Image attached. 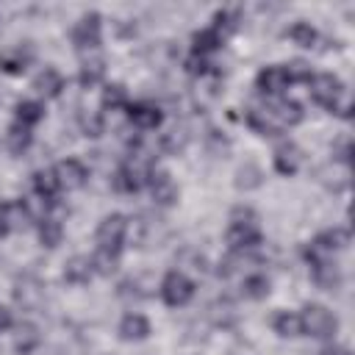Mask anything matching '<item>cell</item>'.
<instances>
[{"mask_svg": "<svg viewBox=\"0 0 355 355\" xmlns=\"http://www.w3.org/2000/svg\"><path fill=\"white\" fill-rule=\"evenodd\" d=\"M44 119V103L42 100H19L14 105V122L25 125V128H36Z\"/></svg>", "mask_w": 355, "mask_h": 355, "instance_id": "cb8c5ba5", "label": "cell"}, {"mask_svg": "<svg viewBox=\"0 0 355 355\" xmlns=\"http://www.w3.org/2000/svg\"><path fill=\"white\" fill-rule=\"evenodd\" d=\"M150 164H141L139 158H128L125 164H119V169L114 172L111 183L119 194H139L144 186H147V178H150Z\"/></svg>", "mask_w": 355, "mask_h": 355, "instance_id": "30bf717a", "label": "cell"}, {"mask_svg": "<svg viewBox=\"0 0 355 355\" xmlns=\"http://www.w3.org/2000/svg\"><path fill=\"white\" fill-rule=\"evenodd\" d=\"M211 28L227 39V36L239 28V17H236V11H227V8L216 11V14H214V19H211Z\"/></svg>", "mask_w": 355, "mask_h": 355, "instance_id": "d6a6232c", "label": "cell"}, {"mask_svg": "<svg viewBox=\"0 0 355 355\" xmlns=\"http://www.w3.org/2000/svg\"><path fill=\"white\" fill-rule=\"evenodd\" d=\"M272 166H275V172L283 175V178L297 175L300 166H302V150H300L294 141H280V144L275 147V153H272Z\"/></svg>", "mask_w": 355, "mask_h": 355, "instance_id": "9a60e30c", "label": "cell"}, {"mask_svg": "<svg viewBox=\"0 0 355 355\" xmlns=\"http://www.w3.org/2000/svg\"><path fill=\"white\" fill-rule=\"evenodd\" d=\"M308 92L313 97V103H319L322 108H327L330 114L349 119L352 116V103H349V86L333 75V72H313L308 78Z\"/></svg>", "mask_w": 355, "mask_h": 355, "instance_id": "6da1fadb", "label": "cell"}, {"mask_svg": "<svg viewBox=\"0 0 355 355\" xmlns=\"http://www.w3.org/2000/svg\"><path fill=\"white\" fill-rule=\"evenodd\" d=\"M61 239H64V225L53 216H42L39 219V244L53 250V247L61 244Z\"/></svg>", "mask_w": 355, "mask_h": 355, "instance_id": "f1b7e54d", "label": "cell"}, {"mask_svg": "<svg viewBox=\"0 0 355 355\" xmlns=\"http://www.w3.org/2000/svg\"><path fill=\"white\" fill-rule=\"evenodd\" d=\"M128 103H130V97H128V89L122 83H105L103 86V97H100L103 111H125Z\"/></svg>", "mask_w": 355, "mask_h": 355, "instance_id": "4316f807", "label": "cell"}, {"mask_svg": "<svg viewBox=\"0 0 355 355\" xmlns=\"http://www.w3.org/2000/svg\"><path fill=\"white\" fill-rule=\"evenodd\" d=\"M349 247V230L347 227H327L322 233H316L305 250H302V258L305 263H322V261H333L338 252H344Z\"/></svg>", "mask_w": 355, "mask_h": 355, "instance_id": "277c9868", "label": "cell"}, {"mask_svg": "<svg viewBox=\"0 0 355 355\" xmlns=\"http://www.w3.org/2000/svg\"><path fill=\"white\" fill-rule=\"evenodd\" d=\"M119 258H122V252L94 250V255H92V266H94V275H100V277H108V275H114V272H116V266H119Z\"/></svg>", "mask_w": 355, "mask_h": 355, "instance_id": "4dcf8cb0", "label": "cell"}, {"mask_svg": "<svg viewBox=\"0 0 355 355\" xmlns=\"http://www.w3.org/2000/svg\"><path fill=\"white\" fill-rule=\"evenodd\" d=\"M33 222V211L25 200H8L0 202V239L17 230H25Z\"/></svg>", "mask_w": 355, "mask_h": 355, "instance_id": "7c38bea8", "label": "cell"}, {"mask_svg": "<svg viewBox=\"0 0 355 355\" xmlns=\"http://www.w3.org/2000/svg\"><path fill=\"white\" fill-rule=\"evenodd\" d=\"M300 322H302V336H311L319 341H333L338 333V316L319 302H305L300 311Z\"/></svg>", "mask_w": 355, "mask_h": 355, "instance_id": "5b68a950", "label": "cell"}, {"mask_svg": "<svg viewBox=\"0 0 355 355\" xmlns=\"http://www.w3.org/2000/svg\"><path fill=\"white\" fill-rule=\"evenodd\" d=\"M319 355H349V349L341 347V344H327V347L319 349Z\"/></svg>", "mask_w": 355, "mask_h": 355, "instance_id": "ab89813d", "label": "cell"}, {"mask_svg": "<svg viewBox=\"0 0 355 355\" xmlns=\"http://www.w3.org/2000/svg\"><path fill=\"white\" fill-rule=\"evenodd\" d=\"M105 80V58L100 53H89L78 67V83L83 89H94Z\"/></svg>", "mask_w": 355, "mask_h": 355, "instance_id": "e0dca14e", "label": "cell"}, {"mask_svg": "<svg viewBox=\"0 0 355 355\" xmlns=\"http://www.w3.org/2000/svg\"><path fill=\"white\" fill-rule=\"evenodd\" d=\"M69 42L78 53H97L103 44V17L97 11H86L69 31Z\"/></svg>", "mask_w": 355, "mask_h": 355, "instance_id": "8992f818", "label": "cell"}, {"mask_svg": "<svg viewBox=\"0 0 355 355\" xmlns=\"http://www.w3.org/2000/svg\"><path fill=\"white\" fill-rule=\"evenodd\" d=\"M80 125H83V133L86 136H100L103 133V114H89V116H80Z\"/></svg>", "mask_w": 355, "mask_h": 355, "instance_id": "8d00e7d4", "label": "cell"}, {"mask_svg": "<svg viewBox=\"0 0 355 355\" xmlns=\"http://www.w3.org/2000/svg\"><path fill=\"white\" fill-rule=\"evenodd\" d=\"M269 291H272V280L266 277V275H261V272H252V275H244V280H241V294L247 297V300H266L269 297Z\"/></svg>", "mask_w": 355, "mask_h": 355, "instance_id": "484cf974", "label": "cell"}, {"mask_svg": "<svg viewBox=\"0 0 355 355\" xmlns=\"http://www.w3.org/2000/svg\"><path fill=\"white\" fill-rule=\"evenodd\" d=\"M194 291H197L194 280L189 275H183L180 269H169L164 275L161 286H158V294H161V300H164L166 308H183V305H189L194 300Z\"/></svg>", "mask_w": 355, "mask_h": 355, "instance_id": "52a82bcc", "label": "cell"}, {"mask_svg": "<svg viewBox=\"0 0 355 355\" xmlns=\"http://www.w3.org/2000/svg\"><path fill=\"white\" fill-rule=\"evenodd\" d=\"M11 327H14V316H11L8 308L0 305V333H6V330H11Z\"/></svg>", "mask_w": 355, "mask_h": 355, "instance_id": "f35d334b", "label": "cell"}, {"mask_svg": "<svg viewBox=\"0 0 355 355\" xmlns=\"http://www.w3.org/2000/svg\"><path fill=\"white\" fill-rule=\"evenodd\" d=\"M94 277V266H92V255H72L64 263V280L69 286H86Z\"/></svg>", "mask_w": 355, "mask_h": 355, "instance_id": "44dd1931", "label": "cell"}, {"mask_svg": "<svg viewBox=\"0 0 355 355\" xmlns=\"http://www.w3.org/2000/svg\"><path fill=\"white\" fill-rule=\"evenodd\" d=\"M330 153H333V161H341V164L347 166L349 158H352V139H349V136H338V139L333 141Z\"/></svg>", "mask_w": 355, "mask_h": 355, "instance_id": "e575fe53", "label": "cell"}, {"mask_svg": "<svg viewBox=\"0 0 355 355\" xmlns=\"http://www.w3.org/2000/svg\"><path fill=\"white\" fill-rule=\"evenodd\" d=\"M272 330L280 338H300L302 336V322H300V311H277L272 316Z\"/></svg>", "mask_w": 355, "mask_h": 355, "instance_id": "603a6c76", "label": "cell"}, {"mask_svg": "<svg viewBox=\"0 0 355 355\" xmlns=\"http://www.w3.org/2000/svg\"><path fill=\"white\" fill-rule=\"evenodd\" d=\"M258 111H261V116H263L277 133H283L286 128H294V125H300V122L305 119L302 105L294 103V100H286V97H277V100L266 103V105L258 108Z\"/></svg>", "mask_w": 355, "mask_h": 355, "instance_id": "9c48e42d", "label": "cell"}, {"mask_svg": "<svg viewBox=\"0 0 355 355\" xmlns=\"http://www.w3.org/2000/svg\"><path fill=\"white\" fill-rule=\"evenodd\" d=\"M286 36L297 44V47H305V50H311V47H316V39H319V33H316V28L311 25V22H294L288 31H286Z\"/></svg>", "mask_w": 355, "mask_h": 355, "instance_id": "f546056e", "label": "cell"}, {"mask_svg": "<svg viewBox=\"0 0 355 355\" xmlns=\"http://www.w3.org/2000/svg\"><path fill=\"white\" fill-rule=\"evenodd\" d=\"M311 67H305L302 61H294V64H269L263 67L258 75H255V89L261 94H266L269 100H277L288 92V86L294 83H308L311 78Z\"/></svg>", "mask_w": 355, "mask_h": 355, "instance_id": "7a4b0ae2", "label": "cell"}, {"mask_svg": "<svg viewBox=\"0 0 355 355\" xmlns=\"http://www.w3.org/2000/svg\"><path fill=\"white\" fill-rule=\"evenodd\" d=\"M225 241L230 247V252H247V250H255L261 241H263V233H261V225H258V214L247 205H239L233 208L230 214V225L225 230Z\"/></svg>", "mask_w": 355, "mask_h": 355, "instance_id": "3957f363", "label": "cell"}, {"mask_svg": "<svg viewBox=\"0 0 355 355\" xmlns=\"http://www.w3.org/2000/svg\"><path fill=\"white\" fill-rule=\"evenodd\" d=\"M31 186H33L36 200H42L44 205H55V200L61 194V186H58L53 169H36L33 178H31Z\"/></svg>", "mask_w": 355, "mask_h": 355, "instance_id": "ac0fdd59", "label": "cell"}, {"mask_svg": "<svg viewBox=\"0 0 355 355\" xmlns=\"http://www.w3.org/2000/svg\"><path fill=\"white\" fill-rule=\"evenodd\" d=\"M147 189H150L153 202L161 205V208H172L180 200V186L172 178V172H166V169H155L153 166L150 169V178H147Z\"/></svg>", "mask_w": 355, "mask_h": 355, "instance_id": "8fae6325", "label": "cell"}, {"mask_svg": "<svg viewBox=\"0 0 355 355\" xmlns=\"http://www.w3.org/2000/svg\"><path fill=\"white\" fill-rule=\"evenodd\" d=\"M116 333H119V338H122V341L139 344V341L150 338V333H153V324H150V319H147L144 313H139V311H128V313L119 319V324H116Z\"/></svg>", "mask_w": 355, "mask_h": 355, "instance_id": "2e32d148", "label": "cell"}, {"mask_svg": "<svg viewBox=\"0 0 355 355\" xmlns=\"http://www.w3.org/2000/svg\"><path fill=\"white\" fill-rule=\"evenodd\" d=\"M125 114H128L130 125L139 128V130H155L164 122V111L155 103H147V100H139V103L130 100L128 108H125Z\"/></svg>", "mask_w": 355, "mask_h": 355, "instance_id": "5bb4252c", "label": "cell"}, {"mask_svg": "<svg viewBox=\"0 0 355 355\" xmlns=\"http://www.w3.org/2000/svg\"><path fill=\"white\" fill-rule=\"evenodd\" d=\"M263 180H261V169L255 166V164H244L239 172H236V186L239 189H258Z\"/></svg>", "mask_w": 355, "mask_h": 355, "instance_id": "836d02e7", "label": "cell"}, {"mask_svg": "<svg viewBox=\"0 0 355 355\" xmlns=\"http://www.w3.org/2000/svg\"><path fill=\"white\" fill-rule=\"evenodd\" d=\"M125 239H128V216L125 214H108V216L100 219V225L94 230L97 250L122 252L125 250Z\"/></svg>", "mask_w": 355, "mask_h": 355, "instance_id": "ba28073f", "label": "cell"}, {"mask_svg": "<svg viewBox=\"0 0 355 355\" xmlns=\"http://www.w3.org/2000/svg\"><path fill=\"white\" fill-rule=\"evenodd\" d=\"M186 141H189L186 130H169V133H164V139H161V147H164L166 153H180V150L186 147Z\"/></svg>", "mask_w": 355, "mask_h": 355, "instance_id": "d590c367", "label": "cell"}, {"mask_svg": "<svg viewBox=\"0 0 355 355\" xmlns=\"http://www.w3.org/2000/svg\"><path fill=\"white\" fill-rule=\"evenodd\" d=\"M308 269H311V277H313V283H316L319 288L333 291V288H338V286H341V272H338V266H336L333 261L311 263Z\"/></svg>", "mask_w": 355, "mask_h": 355, "instance_id": "d4e9b609", "label": "cell"}, {"mask_svg": "<svg viewBox=\"0 0 355 355\" xmlns=\"http://www.w3.org/2000/svg\"><path fill=\"white\" fill-rule=\"evenodd\" d=\"M208 67H214V64H208V58H202V55H189V61H186V72L189 75H208Z\"/></svg>", "mask_w": 355, "mask_h": 355, "instance_id": "74e56055", "label": "cell"}, {"mask_svg": "<svg viewBox=\"0 0 355 355\" xmlns=\"http://www.w3.org/2000/svg\"><path fill=\"white\" fill-rule=\"evenodd\" d=\"M33 92H36L39 97H44V100L61 97V92H64V75H61L55 67H44V69L33 78Z\"/></svg>", "mask_w": 355, "mask_h": 355, "instance_id": "d6986e66", "label": "cell"}, {"mask_svg": "<svg viewBox=\"0 0 355 355\" xmlns=\"http://www.w3.org/2000/svg\"><path fill=\"white\" fill-rule=\"evenodd\" d=\"M225 42H227V39H225L222 33H216L211 25H208V28H200V31H194V36H191V55H202V58H208L211 53L222 50Z\"/></svg>", "mask_w": 355, "mask_h": 355, "instance_id": "ffe728a7", "label": "cell"}, {"mask_svg": "<svg viewBox=\"0 0 355 355\" xmlns=\"http://www.w3.org/2000/svg\"><path fill=\"white\" fill-rule=\"evenodd\" d=\"M53 175L61 186V191H78L86 186L89 180V169L80 158H61L55 166H53Z\"/></svg>", "mask_w": 355, "mask_h": 355, "instance_id": "4fadbf2b", "label": "cell"}, {"mask_svg": "<svg viewBox=\"0 0 355 355\" xmlns=\"http://www.w3.org/2000/svg\"><path fill=\"white\" fill-rule=\"evenodd\" d=\"M39 341H42L39 330H36L33 324H22V327H19V333H17L14 349H17L19 355H31V352H33V349L39 347Z\"/></svg>", "mask_w": 355, "mask_h": 355, "instance_id": "1f68e13d", "label": "cell"}, {"mask_svg": "<svg viewBox=\"0 0 355 355\" xmlns=\"http://www.w3.org/2000/svg\"><path fill=\"white\" fill-rule=\"evenodd\" d=\"M31 58H33V53L28 47H8V50L0 53V72H6V75H22L28 69Z\"/></svg>", "mask_w": 355, "mask_h": 355, "instance_id": "7402d4cb", "label": "cell"}, {"mask_svg": "<svg viewBox=\"0 0 355 355\" xmlns=\"http://www.w3.org/2000/svg\"><path fill=\"white\" fill-rule=\"evenodd\" d=\"M6 144H8V150H11L14 155H22V153L33 144L31 128H25V125H19V122H11L8 130H6Z\"/></svg>", "mask_w": 355, "mask_h": 355, "instance_id": "83f0119b", "label": "cell"}]
</instances>
